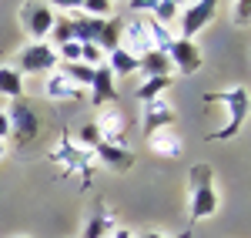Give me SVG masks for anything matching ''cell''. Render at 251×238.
<instances>
[{"label":"cell","mask_w":251,"mask_h":238,"mask_svg":"<svg viewBox=\"0 0 251 238\" xmlns=\"http://www.w3.org/2000/svg\"><path fill=\"white\" fill-rule=\"evenodd\" d=\"M100 141H111V144H124V114L117 107H100V118L94 121Z\"/></svg>","instance_id":"cell-12"},{"label":"cell","mask_w":251,"mask_h":238,"mask_svg":"<svg viewBox=\"0 0 251 238\" xmlns=\"http://www.w3.org/2000/svg\"><path fill=\"white\" fill-rule=\"evenodd\" d=\"M3 155H7V144H3V141H0V161H3Z\"/></svg>","instance_id":"cell-36"},{"label":"cell","mask_w":251,"mask_h":238,"mask_svg":"<svg viewBox=\"0 0 251 238\" xmlns=\"http://www.w3.org/2000/svg\"><path fill=\"white\" fill-rule=\"evenodd\" d=\"M111 3H114V0H111Z\"/></svg>","instance_id":"cell-38"},{"label":"cell","mask_w":251,"mask_h":238,"mask_svg":"<svg viewBox=\"0 0 251 238\" xmlns=\"http://www.w3.org/2000/svg\"><path fill=\"white\" fill-rule=\"evenodd\" d=\"M218 3H221V0H194V3H188V7H184V14L177 17V24H181V37H184V40L198 37V34H201V30L214 20Z\"/></svg>","instance_id":"cell-3"},{"label":"cell","mask_w":251,"mask_h":238,"mask_svg":"<svg viewBox=\"0 0 251 238\" xmlns=\"http://www.w3.org/2000/svg\"><path fill=\"white\" fill-rule=\"evenodd\" d=\"M0 94L20 101L24 98V78H20L17 67H0Z\"/></svg>","instance_id":"cell-19"},{"label":"cell","mask_w":251,"mask_h":238,"mask_svg":"<svg viewBox=\"0 0 251 238\" xmlns=\"http://www.w3.org/2000/svg\"><path fill=\"white\" fill-rule=\"evenodd\" d=\"M107 71H111V74H127V78H131V74H137V57L134 54H127V51H124V47H117V51H111V54H107Z\"/></svg>","instance_id":"cell-17"},{"label":"cell","mask_w":251,"mask_h":238,"mask_svg":"<svg viewBox=\"0 0 251 238\" xmlns=\"http://www.w3.org/2000/svg\"><path fill=\"white\" fill-rule=\"evenodd\" d=\"M54 10L44 3V0H27L24 7H20V20H24V27H27V34L34 40H44L50 34V27H54Z\"/></svg>","instance_id":"cell-4"},{"label":"cell","mask_w":251,"mask_h":238,"mask_svg":"<svg viewBox=\"0 0 251 238\" xmlns=\"http://www.w3.org/2000/svg\"><path fill=\"white\" fill-rule=\"evenodd\" d=\"M141 238H168V235H161V232H148V235H141ZM177 238H191V232H184V235H177Z\"/></svg>","instance_id":"cell-34"},{"label":"cell","mask_w":251,"mask_h":238,"mask_svg":"<svg viewBox=\"0 0 251 238\" xmlns=\"http://www.w3.org/2000/svg\"><path fill=\"white\" fill-rule=\"evenodd\" d=\"M174 118H177V114H174V107L164 98L144 101V134H154L161 128H171Z\"/></svg>","instance_id":"cell-7"},{"label":"cell","mask_w":251,"mask_h":238,"mask_svg":"<svg viewBox=\"0 0 251 238\" xmlns=\"http://www.w3.org/2000/svg\"><path fill=\"white\" fill-rule=\"evenodd\" d=\"M114 228H117L114 212H100V215H94V218L84 225V238H107Z\"/></svg>","instance_id":"cell-18"},{"label":"cell","mask_w":251,"mask_h":238,"mask_svg":"<svg viewBox=\"0 0 251 238\" xmlns=\"http://www.w3.org/2000/svg\"><path fill=\"white\" fill-rule=\"evenodd\" d=\"M144 27H148V40H151V47L168 54V47L174 44L171 27H164V24H157V20H144Z\"/></svg>","instance_id":"cell-21"},{"label":"cell","mask_w":251,"mask_h":238,"mask_svg":"<svg viewBox=\"0 0 251 238\" xmlns=\"http://www.w3.org/2000/svg\"><path fill=\"white\" fill-rule=\"evenodd\" d=\"M80 14H84V17L107 20V17H114V3H111V0H84V3H80Z\"/></svg>","instance_id":"cell-24"},{"label":"cell","mask_w":251,"mask_h":238,"mask_svg":"<svg viewBox=\"0 0 251 238\" xmlns=\"http://www.w3.org/2000/svg\"><path fill=\"white\" fill-rule=\"evenodd\" d=\"M177 10H181V7H174V3H168V0H157L154 20H157V24H164V27H171L174 20H177Z\"/></svg>","instance_id":"cell-25"},{"label":"cell","mask_w":251,"mask_h":238,"mask_svg":"<svg viewBox=\"0 0 251 238\" xmlns=\"http://www.w3.org/2000/svg\"><path fill=\"white\" fill-rule=\"evenodd\" d=\"M107 238H134V235H131L127 228H114V232H111V235H107Z\"/></svg>","instance_id":"cell-33"},{"label":"cell","mask_w":251,"mask_h":238,"mask_svg":"<svg viewBox=\"0 0 251 238\" xmlns=\"http://www.w3.org/2000/svg\"><path fill=\"white\" fill-rule=\"evenodd\" d=\"M171 84H174L171 74H168V78H144V84L137 87V101H154V98H161Z\"/></svg>","instance_id":"cell-22"},{"label":"cell","mask_w":251,"mask_h":238,"mask_svg":"<svg viewBox=\"0 0 251 238\" xmlns=\"http://www.w3.org/2000/svg\"><path fill=\"white\" fill-rule=\"evenodd\" d=\"M97 141H100V131H97L94 121H87L84 128H80V144H87V148H94Z\"/></svg>","instance_id":"cell-29"},{"label":"cell","mask_w":251,"mask_h":238,"mask_svg":"<svg viewBox=\"0 0 251 238\" xmlns=\"http://www.w3.org/2000/svg\"><path fill=\"white\" fill-rule=\"evenodd\" d=\"M80 3H84V0H50L47 7H57V10H71V14H77Z\"/></svg>","instance_id":"cell-31"},{"label":"cell","mask_w":251,"mask_h":238,"mask_svg":"<svg viewBox=\"0 0 251 238\" xmlns=\"http://www.w3.org/2000/svg\"><path fill=\"white\" fill-rule=\"evenodd\" d=\"M50 47H60V44H67V40H74V24L71 17H54V27H50Z\"/></svg>","instance_id":"cell-23"},{"label":"cell","mask_w":251,"mask_h":238,"mask_svg":"<svg viewBox=\"0 0 251 238\" xmlns=\"http://www.w3.org/2000/svg\"><path fill=\"white\" fill-rule=\"evenodd\" d=\"M10 138V118H7V111H0V141Z\"/></svg>","instance_id":"cell-32"},{"label":"cell","mask_w":251,"mask_h":238,"mask_svg":"<svg viewBox=\"0 0 251 238\" xmlns=\"http://www.w3.org/2000/svg\"><path fill=\"white\" fill-rule=\"evenodd\" d=\"M148 148L161 155V158H181V151H184V141L174 134L171 128H161L154 134H148Z\"/></svg>","instance_id":"cell-13"},{"label":"cell","mask_w":251,"mask_h":238,"mask_svg":"<svg viewBox=\"0 0 251 238\" xmlns=\"http://www.w3.org/2000/svg\"><path fill=\"white\" fill-rule=\"evenodd\" d=\"M114 98H117V91H114V74L107 71V64H97V67H94V80H91V104L100 111L107 101H114Z\"/></svg>","instance_id":"cell-11"},{"label":"cell","mask_w":251,"mask_h":238,"mask_svg":"<svg viewBox=\"0 0 251 238\" xmlns=\"http://www.w3.org/2000/svg\"><path fill=\"white\" fill-rule=\"evenodd\" d=\"M60 74L71 80V84H77V87H91V80H94V67H87L84 60H74V64H60Z\"/></svg>","instance_id":"cell-20"},{"label":"cell","mask_w":251,"mask_h":238,"mask_svg":"<svg viewBox=\"0 0 251 238\" xmlns=\"http://www.w3.org/2000/svg\"><path fill=\"white\" fill-rule=\"evenodd\" d=\"M157 0H131V10L134 14H154Z\"/></svg>","instance_id":"cell-30"},{"label":"cell","mask_w":251,"mask_h":238,"mask_svg":"<svg viewBox=\"0 0 251 238\" xmlns=\"http://www.w3.org/2000/svg\"><path fill=\"white\" fill-rule=\"evenodd\" d=\"M168 3H174V7H188V0H168Z\"/></svg>","instance_id":"cell-35"},{"label":"cell","mask_w":251,"mask_h":238,"mask_svg":"<svg viewBox=\"0 0 251 238\" xmlns=\"http://www.w3.org/2000/svg\"><path fill=\"white\" fill-rule=\"evenodd\" d=\"M57 64H60L57 51H54L47 40H34V44H27V47L20 51L17 71H20V78H24V74H47V71H54Z\"/></svg>","instance_id":"cell-2"},{"label":"cell","mask_w":251,"mask_h":238,"mask_svg":"<svg viewBox=\"0 0 251 238\" xmlns=\"http://www.w3.org/2000/svg\"><path fill=\"white\" fill-rule=\"evenodd\" d=\"M231 20H234V27H248L251 24V0H234V10H231Z\"/></svg>","instance_id":"cell-26"},{"label":"cell","mask_w":251,"mask_h":238,"mask_svg":"<svg viewBox=\"0 0 251 238\" xmlns=\"http://www.w3.org/2000/svg\"><path fill=\"white\" fill-rule=\"evenodd\" d=\"M121 30H124V20H117V17H107V20H104L100 37H97L100 54H111V51H117V47H121Z\"/></svg>","instance_id":"cell-16"},{"label":"cell","mask_w":251,"mask_h":238,"mask_svg":"<svg viewBox=\"0 0 251 238\" xmlns=\"http://www.w3.org/2000/svg\"><path fill=\"white\" fill-rule=\"evenodd\" d=\"M80 91L84 87H77V84H71V80L64 78V74H50V80L44 84V94L50 101H80Z\"/></svg>","instance_id":"cell-15"},{"label":"cell","mask_w":251,"mask_h":238,"mask_svg":"<svg viewBox=\"0 0 251 238\" xmlns=\"http://www.w3.org/2000/svg\"><path fill=\"white\" fill-rule=\"evenodd\" d=\"M168 60H171L174 71H181V74H198L201 71V51L194 47V40L174 37V44L168 47Z\"/></svg>","instance_id":"cell-6"},{"label":"cell","mask_w":251,"mask_h":238,"mask_svg":"<svg viewBox=\"0 0 251 238\" xmlns=\"http://www.w3.org/2000/svg\"><path fill=\"white\" fill-rule=\"evenodd\" d=\"M188 208H191L194 221L211 218L214 212H218V191H214V185H191V201H188Z\"/></svg>","instance_id":"cell-8"},{"label":"cell","mask_w":251,"mask_h":238,"mask_svg":"<svg viewBox=\"0 0 251 238\" xmlns=\"http://www.w3.org/2000/svg\"><path fill=\"white\" fill-rule=\"evenodd\" d=\"M54 51H57V57L64 60V64L80 60V44H77V40H67V44H60V47H54Z\"/></svg>","instance_id":"cell-27"},{"label":"cell","mask_w":251,"mask_h":238,"mask_svg":"<svg viewBox=\"0 0 251 238\" xmlns=\"http://www.w3.org/2000/svg\"><path fill=\"white\" fill-rule=\"evenodd\" d=\"M7 118H10V138H17L20 144H27V141L37 138L40 121H37L34 107H30L27 101H14L10 111H7Z\"/></svg>","instance_id":"cell-5"},{"label":"cell","mask_w":251,"mask_h":238,"mask_svg":"<svg viewBox=\"0 0 251 238\" xmlns=\"http://www.w3.org/2000/svg\"><path fill=\"white\" fill-rule=\"evenodd\" d=\"M204 101H218V104H225L228 107V124L221 128V131H214L211 141H231L241 128H245V121H248V87L245 84H238V87H228V91H208Z\"/></svg>","instance_id":"cell-1"},{"label":"cell","mask_w":251,"mask_h":238,"mask_svg":"<svg viewBox=\"0 0 251 238\" xmlns=\"http://www.w3.org/2000/svg\"><path fill=\"white\" fill-rule=\"evenodd\" d=\"M121 47L127 51V54H148V51H154L151 47V40H148V27H144V20H131V24H124V30H121Z\"/></svg>","instance_id":"cell-10"},{"label":"cell","mask_w":251,"mask_h":238,"mask_svg":"<svg viewBox=\"0 0 251 238\" xmlns=\"http://www.w3.org/2000/svg\"><path fill=\"white\" fill-rule=\"evenodd\" d=\"M94 155H97L100 164H107V168H114V171H127V168L134 164V155H131L124 144H111V141H97Z\"/></svg>","instance_id":"cell-9"},{"label":"cell","mask_w":251,"mask_h":238,"mask_svg":"<svg viewBox=\"0 0 251 238\" xmlns=\"http://www.w3.org/2000/svg\"><path fill=\"white\" fill-rule=\"evenodd\" d=\"M17 238H27V235H17Z\"/></svg>","instance_id":"cell-37"},{"label":"cell","mask_w":251,"mask_h":238,"mask_svg":"<svg viewBox=\"0 0 251 238\" xmlns=\"http://www.w3.org/2000/svg\"><path fill=\"white\" fill-rule=\"evenodd\" d=\"M171 71L174 67L164 51H148V54L137 57V74H144V78H168Z\"/></svg>","instance_id":"cell-14"},{"label":"cell","mask_w":251,"mask_h":238,"mask_svg":"<svg viewBox=\"0 0 251 238\" xmlns=\"http://www.w3.org/2000/svg\"><path fill=\"white\" fill-rule=\"evenodd\" d=\"M80 60H84L87 67H97V64L104 60V54H100L97 44H80Z\"/></svg>","instance_id":"cell-28"}]
</instances>
